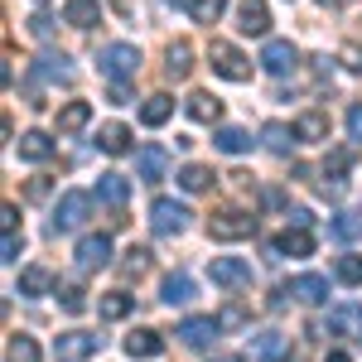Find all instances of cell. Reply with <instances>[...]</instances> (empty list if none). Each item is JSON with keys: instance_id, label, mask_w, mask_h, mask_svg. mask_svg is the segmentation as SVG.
Returning a JSON list of instances; mask_svg holds the SVG:
<instances>
[{"instance_id": "6da1fadb", "label": "cell", "mask_w": 362, "mask_h": 362, "mask_svg": "<svg viewBox=\"0 0 362 362\" xmlns=\"http://www.w3.org/2000/svg\"><path fill=\"white\" fill-rule=\"evenodd\" d=\"M97 68H102L112 83H126V78L140 73V49L136 44H107V49L97 54Z\"/></svg>"}, {"instance_id": "7a4b0ae2", "label": "cell", "mask_w": 362, "mask_h": 362, "mask_svg": "<svg viewBox=\"0 0 362 362\" xmlns=\"http://www.w3.org/2000/svg\"><path fill=\"white\" fill-rule=\"evenodd\" d=\"M208 58H213V73H218V78H227V83H247V78H251V58H242L232 44H227V39H213Z\"/></svg>"}, {"instance_id": "3957f363", "label": "cell", "mask_w": 362, "mask_h": 362, "mask_svg": "<svg viewBox=\"0 0 362 362\" xmlns=\"http://www.w3.org/2000/svg\"><path fill=\"white\" fill-rule=\"evenodd\" d=\"M189 208L184 203H174V198H155V208H150V227L160 232V237H179V232H189Z\"/></svg>"}, {"instance_id": "277c9868", "label": "cell", "mask_w": 362, "mask_h": 362, "mask_svg": "<svg viewBox=\"0 0 362 362\" xmlns=\"http://www.w3.org/2000/svg\"><path fill=\"white\" fill-rule=\"evenodd\" d=\"M87 213H92V194H83V189L63 194V198H58V208H54V232H73V227H83Z\"/></svg>"}, {"instance_id": "5b68a950", "label": "cell", "mask_w": 362, "mask_h": 362, "mask_svg": "<svg viewBox=\"0 0 362 362\" xmlns=\"http://www.w3.org/2000/svg\"><path fill=\"white\" fill-rule=\"evenodd\" d=\"M97 348H102V338H97V334H58L54 358L58 362H87Z\"/></svg>"}, {"instance_id": "8992f818", "label": "cell", "mask_w": 362, "mask_h": 362, "mask_svg": "<svg viewBox=\"0 0 362 362\" xmlns=\"http://www.w3.org/2000/svg\"><path fill=\"white\" fill-rule=\"evenodd\" d=\"M213 285H223V290L251 285V261H242V256H218L213 261Z\"/></svg>"}, {"instance_id": "52a82bcc", "label": "cell", "mask_w": 362, "mask_h": 362, "mask_svg": "<svg viewBox=\"0 0 362 362\" xmlns=\"http://www.w3.org/2000/svg\"><path fill=\"white\" fill-rule=\"evenodd\" d=\"M208 232H213L218 242H242V237L256 232V218H247V213H218V218L208 223Z\"/></svg>"}, {"instance_id": "ba28073f", "label": "cell", "mask_w": 362, "mask_h": 362, "mask_svg": "<svg viewBox=\"0 0 362 362\" xmlns=\"http://www.w3.org/2000/svg\"><path fill=\"white\" fill-rule=\"evenodd\" d=\"M107 261H112V237L97 232V237H83L78 242V271H102Z\"/></svg>"}, {"instance_id": "9c48e42d", "label": "cell", "mask_w": 362, "mask_h": 362, "mask_svg": "<svg viewBox=\"0 0 362 362\" xmlns=\"http://www.w3.org/2000/svg\"><path fill=\"white\" fill-rule=\"evenodd\" d=\"M295 63H300V54H295V44H290V39H271V44H266V49H261V68H266V73H290V68H295Z\"/></svg>"}, {"instance_id": "30bf717a", "label": "cell", "mask_w": 362, "mask_h": 362, "mask_svg": "<svg viewBox=\"0 0 362 362\" xmlns=\"http://www.w3.org/2000/svg\"><path fill=\"white\" fill-rule=\"evenodd\" d=\"M165 169H169L165 145H140V155H136V174L145 179V184H160V179H165Z\"/></svg>"}, {"instance_id": "8fae6325", "label": "cell", "mask_w": 362, "mask_h": 362, "mask_svg": "<svg viewBox=\"0 0 362 362\" xmlns=\"http://www.w3.org/2000/svg\"><path fill=\"white\" fill-rule=\"evenodd\" d=\"M237 29L242 34H266L271 29V5L266 0H242L237 5Z\"/></svg>"}, {"instance_id": "7c38bea8", "label": "cell", "mask_w": 362, "mask_h": 362, "mask_svg": "<svg viewBox=\"0 0 362 362\" xmlns=\"http://www.w3.org/2000/svg\"><path fill=\"white\" fill-rule=\"evenodd\" d=\"M329 334H343V338H362V305H334L329 309Z\"/></svg>"}, {"instance_id": "4fadbf2b", "label": "cell", "mask_w": 362, "mask_h": 362, "mask_svg": "<svg viewBox=\"0 0 362 362\" xmlns=\"http://www.w3.org/2000/svg\"><path fill=\"white\" fill-rule=\"evenodd\" d=\"M290 295H295L300 305H324V300H329V280L314 276V271H305V276L290 280Z\"/></svg>"}, {"instance_id": "5bb4252c", "label": "cell", "mask_w": 362, "mask_h": 362, "mask_svg": "<svg viewBox=\"0 0 362 362\" xmlns=\"http://www.w3.org/2000/svg\"><path fill=\"white\" fill-rule=\"evenodd\" d=\"M218 334H223L218 319H184L179 324V343H189V348H203V343H213Z\"/></svg>"}, {"instance_id": "9a60e30c", "label": "cell", "mask_w": 362, "mask_h": 362, "mask_svg": "<svg viewBox=\"0 0 362 362\" xmlns=\"http://www.w3.org/2000/svg\"><path fill=\"white\" fill-rule=\"evenodd\" d=\"M160 353H165V338L155 334V329L126 334V358H160Z\"/></svg>"}, {"instance_id": "2e32d148", "label": "cell", "mask_w": 362, "mask_h": 362, "mask_svg": "<svg viewBox=\"0 0 362 362\" xmlns=\"http://www.w3.org/2000/svg\"><path fill=\"white\" fill-rule=\"evenodd\" d=\"M87 121H92V102H68V107H58V136H78Z\"/></svg>"}, {"instance_id": "e0dca14e", "label": "cell", "mask_w": 362, "mask_h": 362, "mask_svg": "<svg viewBox=\"0 0 362 362\" xmlns=\"http://www.w3.org/2000/svg\"><path fill=\"white\" fill-rule=\"evenodd\" d=\"M34 78H39V83H73V68H68L63 54H44L34 63Z\"/></svg>"}, {"instance_id": "ac0fdd59", "label": "cell", "mask_w": 362, "mask_h": 362, "mask_svg": "<svg viewBox=\"0 0 362 362\" xmlns=\"http://www.w3.org/2000/svg\"><path fill=\"white\" fill-rule=\"evenodd\" d=\"M97 198L112 203V208H121V203L131 198V179H126V174H102V179H97Z\"/></svg>"}, {"instance_id": "d6986e66", "label": "cell", "mask_w": 362, "mask_h": 362, "mask_svg": "<svg viewBox=\"0 0 362 362\" xmlns=\"http://www.w3.org/2000/svg\"><path fill=\"white\" fill-rule=\"evenodd\" d=\"M97 15H102L97 0H68V5H63V20H68L73 29H92V25H97Z\"/></svg>"}, {"instance_id": "ffe728a7", "label": "cell", "mask_w": 362, "mask_h": 362, "mask_svg": "<svg viewBox=\"0 0 362 362\" xmlns=\"http://www.w3.org/2000/svg\"><path fill=\"white\" fill-rule=\"evenodd\" d=\"M15 145H20V160H29V165H39V160L54 155V140L44 136V131H29V136H20Z\"/></svg>"}, {"instance_id": "44dd1931", "label": "cell", "mask_w": 362, "mask_h": 362, "mask_svg": "<svg viewBox=\"0 0 362 362\" xmlns=\"http://www.w3.org/2000/svg\"><path fill=\"white\" fill-rule=\"evenodd\" d=\"M169 116H174V97H165V92L145 97V107H140V121H145V126H165Z\"/></svg>"}, {"instance_id": "7402d4cb", "label": "cell", "mask_w": 362, "mask_h": 362, "mask_svg": "<svg viewBox=\"0 0 362 362\" xmlns=\"http://www.w3.org/2000/svg\"><path fill=\"white\" fill-rule=\"evenodd\" d=\"M97 145H102L107 155H126V150H131V131H126L121 121H112V126L97 131Z\"/></svg>"}, {"instance_id": "603a6c76", "label": "cell", "mask_w": 362, "mask_h": 362, "mask_svg": "<svg viewBox=\"0 0 362 362\" xmlns=\"http://www.w3.org/2000/svg\"><path fill=\"white\" fill-rule=\"evenodd\" d=\"M189 68H194V49L179 39V44H169V54H165V73L169 78H189Z\"/></svg>"}, {"instance_id": "cb8c5ba5", "label": "cell", "mask_w": 362, "mask_h": 362, "mask_svg": "<svg viewBox=\"0 0 362 362\" xmlns=\"http://www.w3.org/2000/svg\"><path fill=\"white\" fill-rule=\"evenodd\" d=\"M49 290H54V276L44 266H25L20 271V295H49Z\"/></svg>"}, {"instance_id": "d4e9b609", "label": "cell", "mask_w": 362, "mask_h": 362, "mask_svg": "<svg viewBox=\"0 0 362 362\" xmlns=\"http://www.w3.org/2000/svg\"><path fill=\"white\" fill-rule=\"evenodd\" d=\"M5 362H44V358H39V343L29 334H15L5 343Z\"/></svg>"}, {"instance_id": "484cf974", "label": "cell", "mask_w": 362, "mask_h": 362, "mask_svg": "<svg viewBox=\"0 0 362 362\" xmlns=\"http://www.w3.org/2000/svg\"><path fill=\"white\" fill-rule=\"evenodd\" d=\"M189 116L208 126V121H218V116H223V102H218V97H208V92H194V97H189Z\"/></svg>"}, {"instance_id": "4316f807", "label": "cell", "mask_w": 362, "mask_h": 362, "mask_svg": "<svg viewBox=\"0 0 362 362\" xmlns=\"http://www.w3.org/2000/svg\"><path fill=\"white\" fill-rule=\"evenodd\" d=\"M295 136L300 140H329V121H324V112H305L300 121H295Z\"/></svg>"}, {"instance_id": "83f0119b", "label": "cell", "mask_w": 362, "mask_h": 362, "mask_svg": "<svg viewBox=\"0 0 362 362\" xmlns=\"http://www.w3.org/2000/svg\"><path fill=\"white\" fill-rule=\"evenodd\" d=\"M160 300H165V305H189V300H194V280L189 276H169L165 290H160Z\"/></svg>"}, {"instance_id": "f1b7e54d", "label": "cell", "mask_w": 362, "mask_h": 362, "mask_svg": "<svg viewBox=\"0 0 362 362\" xmlns=\"http://www.w3.org/2000/svg\"><path fill=\"white\" fill-rule=\"evenodd\" d=\"M97 309H102V319H126V314L136 309V300H131V295H121V290H112V295H102V300H97Z\"/></svg>"}, {"instance_id": "f546056e", "label": "cell", "mask_w": 362, "mask_h": 362, "mask_svg": "<svg viewBox=\"0 0 362 362\" xmlns=\"http://www.w3.org/2000/svg\"><path fill=\"white\" fill-rule=\"evenodd\" d=\"M213 140H218V150H227V155H242V150H251V136L242 131V126H223Z\"/></svg>"}, {"instance_id": "4dcf8cb0", "label": "cell", "mask_w": 362, "mask_h": 362, "mask_svg": "<svg viewBox=\"0 0 362 362\" xmlns=\"http://www.w3.org/2000/svg\"><path fill=\"white\" fill-rule=\"evenodd\" d=\"M280 251H285V256H309V251H314V237H309V227H295V232H285V237H280Z\"/></svg>"}, {"instance_id": "1f68e13d", "label": "cell", "mask_w": 362, "mask_h": 362, "mask_svg": "<svg viewBox=\"0 0 362 362\" xmlns=\"http://www.w3.org/2000/svg\"><path fill=\"white\" fill-rule=\"evenodd\" d=\"M223 10H227V0H194V5H189V15H194L198 25H218Z\"/></svg>"}, {"instance_id": "d6a6232c", "label": "cell", "mask_w": 362, "mask_h": 362, "mask_svg": "<svg viewBox=\"0 0 362 362\" xmlns=\"http://www.w3.org/2000/svg\"><path fill=\"white\" fill-rule=\"evenodd\" d=\"M261 140H266V150H276V155H290V140H300V136H295V131H285V126H276V121H271V126L261 131Z\"/></svg>"}, {"instance_id": "836d02e7", "label": "cell", "mask_w": 362, "mask_h": 362, "mask_svg": "<svg viewBox=\"0 0 362 362\" xmlns=\"http://www.w3.org/2000/svg\"><path fill=\"white\" fill-rule=\"evenodd\" d=\"M179 184H184L189 194H203V189L213 184V174H208L203 165H184V169H179Z\"/></svg>"}, {"instance_id": "e575fe53", "label": "cell", "mask_w": 362, "mask_h": 362, "mask_svg": "<svg viewBox=\"0 0 362 362\" xmlns=\"http://www.w3.org/2000/svg\"><path fill=\"white\" fill-rule=\"evenodd\" d=\"M334 276L343 280V285H362V256H338Z\"/></svg>"}, {"instance_id": "d590c367", "label": "cell", "mask_w": 362, "mask_h": 362, "mask_svg": "<svg viewBox=\"0 0 362 362\" xmlns=\"http://www.w3.org/2000/svg\"><path fill=\"white\" fill-rule=\"evenodd\" d=\"M348 169H353V150H334V155L324 160V179H334V184H338Z\"/></svg>"}, {"instance_id": "8d00e7d4", "label": "cell", "mask_w": 362, "mask_h": 362, "mask_svg": "<svg viewBox=\"0 0 362 362\" xmlns=\"http://www.w3.org/2000/svg\"><path fill=\"white\" fill-rule=\"evenodd\" d=\"M280 348H285V338H280V334H256V338H251V358H276Z\"/></svg>"}, {"instance_id": "74e56055", "label": "cell", "mask_w": 362, "mask_h": 362, "mask_svg": "<svg viewBox=\"0 0 362 362\" xmlns=\"http://www.w3.org/2000/svg\"><path fill=\"white\" fill-rule=\"evenodd\" d=\"M329 232H334V237H343V242H353V237H358V232H362L358 213H338L334 223H329Z\"/></svg>"}, {"instance_id": "f35d334b", "label": "cell", "mask_w": 362, "mask_h": 362, "mask_svg": "<svg viewBox=\"0 0 362 362\" xmlns=\"http://www.w3.org/2000/svg\"><path fill=\"white\" fill-rule=\"evenodd\" d=\"M121 271H126V276H145V271H150V251L131 247V251H126V261H121Z\"/></svg>"}, {"instance_id": "ab89813d", "label": "cell", "mask_w": 362, "mask_h": 362, "mask_svg": "<svg viewBox=\"0 0 362 362\" xmlns=\"http://www.w3.org/2000/svg\"><path fill=\"white\" fill-rule=\"evenodd\" d=\"M63 309H68V314H83V309H87V295L78 290V285H73V290H63Z\"/></svg>"}, {"instance_id": "60d3db41", "label": "cell", "mask_w": 362, "mask_h": 362, "mask_svg": "<svg viewBox=\"0 0 362 362\" xmlns=\"http://www.w3.org/2000/svg\"><path fill=\"white\" fill-rule=\"evenodd\" d=\"M218 324H223V329H247V309H223Z\"/></svg>"}, {"instance_id": "b9f144b4", "label": "cell", "mask_w": 362, "mask_h": 362, "mask_svg": "<svg viewBox=\"0 0 362 362\" xmlns=\"http://www.w3.org/2000/svg\"><path fill=\"white\" fill-rule=\"evenodd\" d=\"M0 261H20V237H15V232H5V242H0Z\"/></svg>"}, {"instance_id": "7bdbcfd3", "label": "cell", "mask_w": 362, "mask_h": 362, "mask_svg": "<svg viewBox=\"0 0 362 362\" xmlns=\"http://www.w3.org/2000/svg\"><path fill=\"white\" fill-rule=\"evenodd\" d=\"M338 58H343L348 68H358V73H362V44H343V54H338Z\"/></svg>"}, {"instance_id": "ee69618b", "label": "cell", "mask_w": 362, "mask_h": 362, "mask_svg": "<svg viewBox=\"0 0 362 362\" xmlns=\"http://www.w3.org/2000/svg\"><path fill=\"white\" fill-rule=\"evenodd\" d=\"M348 136L362 140V102H358V107H348Z\"/></svg>"}, {"instance_id": "f6af8a7d", "label": "cell", "mask_w": 362, "mask_h": 362, "mask_svg": "<svg viewBox=\"0 0 362 362\" xmlns=\"http://www.w3.org/2000/svg\"><path fill=\"white\" fill-rule=\"evenodd\" d=\"M285 218H290V227H309V223H314V213H309V208H290Z\"/></svg>"}, {"instance_id": "bcb514c9", "label": "cell", "mask_w": 362, "mask_h": 362, "mask_svg": "<svg viewBox=\"0 0 362 362\" xmlns=\"http://www.w3.org/2000/svg\"><path fill=\"white\" fill-rule=\"evenodd\" d=\"M29 29H34L39 39H49V29H54V20H49V15H34V20H29Z\"/></svg>"}, {"instance_id": "7dc6e473", "label": "cell", "mask_w": 362, "mask_h": 362, "mask_svg": "<svg viewBox=\"0 0 362 362\" xmlns=\"http://www.w3.org/2000/svg\"><path fill=\"white\" fill-rule=\"evenodd\" d=\"M15 218H20V213H15V203H5V208H0V227H5V232H15Z\"/></svg>"}, {"instance_id": "c3c4849f", "label": "cell", "mask_w": 362, "mask_h": 362, "mask_svg": "<svg viewBox=\"0 0 362 362\" xmlns=\"http://www.w3.org/2000/svg\"><path fill=\"white\" fill-rule=\"evenodd\" d=\"M208 362H242L237 353H218V358H208Z\"/></svg>"}, {"instance_id": "681fc988", "label": "cell", "mask_w": 362, "mask_h": 362, "mask_svg": "<svg viewBox=\"0 0 362 362\" xmlns=\"http://www.w3.org/2000/svg\"><path fill=\"white\" fill-rule=\"evenodd\" d=\"M324 362H353V358H348V353H329Z\"/></svg>"}, {"instance_id": "f907efd6", "label": "cell", "mask_w": 362, "mask_h": 362, "mask_svg": "<svg viewBox=\"0 0 362 362\" xmlns=\"http://www.w3.org/2000/svg\"><path fill=\"white\" fill-rule=\"evenodd\" d=\"M174 5H194V0H174Z\"/></svg>"}, {"instance_id": "816d5d0a", "label": "cell", "mask_w": 362, "mask_h": 362, "mask_svg": "<svg viewBox=\"0 0 362 362\" xmlns=\"http://www.w3.org/2000/svg\"><path fill=\"white\" fill-rule=\"evenodd\" d=\"M319 5H338V0H319Z\"/></svg>"}]
</instances>
